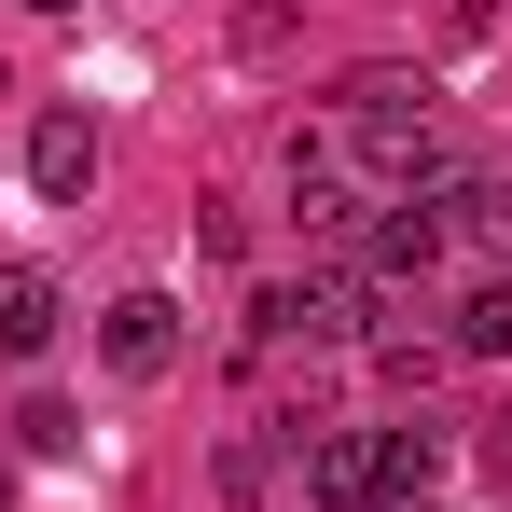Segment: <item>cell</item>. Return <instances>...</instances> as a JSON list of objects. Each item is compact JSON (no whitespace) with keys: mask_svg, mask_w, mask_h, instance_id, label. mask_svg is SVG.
<instances>
[{"mask_svg":"<svg viewBox=\"0 0 512 512\" xmlns=\"http://www.w3.org/2000/svg\"><path fill=\"white\" fill-rule=\"evenodd\" d=\"M42 14H84V0H42Z\"/></svg>","mask_w":512,"mask_h":512,"instance_id":"obj_13","label":"cell"},{"mask_svg":"<svg viewBox=\"0 0 512 512\" xmlns=\"http://www.w3.org/2000/svg\"><path fill=\"white\" fill-rule=\"evenodd\" d=\"M28 194H42V208H84L97 194V125L84 111H42V125H28Z\"/></svg>","mask_w":512,"mask_h":512,"instance_id":"obj_5","label":"cell"},{"mask_svg":"<svg viewBox=\"0 0 512 512\" xmlns=\"http://www.w3.org/2000/svg\"><path fill=\"white\" fill-rule=\"evenodd\" d=\"M291 222H305L319 250H360V222H374V208L346 194V167L319 153V139H291Z\"/></svg>","mask_w":512,"mask_h":512,"instance_id":"obj_6","label":"cell"},{"mask_svg":"<svg viewBox=\"0 0 512 512\" xmlns=\"http://www.w3.org/2000/svg\"><path fill=\"white\" fill-rule=\"evenodd\" d=\"M360 333H374V277L360 263H319V277L250 305V346H360Z\"/></svg>","mask_w":512,"mask_h":512,"instance_id":"obj_2","label":"cell"},{"mask_svg":"<svg viewBox=\"0 0 512 512\" xmlns=\"http://www.w3.org/2000/svg\"><path fill=\"white\" fill-rule=\"evenodd\" d=\"M443 236H485V250L512 263V180H457V194H443Z\"/></svg>","mask_w":512,"mask_h":512,"instance_id":"obj_10","label":"cell"},{"mask_svg":"<svg viewBox=\"0 0 512 512\" xmlns=\"http://www.w3.org/2000/svg\"><path fill=\"white\" fill-rule=\"evenodd\" d=\"M291 457H305V499H319V512H388L374 429H291Z\"/></svg>","mask_w":512,"mask_h":512,"instance_id":"obj_4","label":"cell"},{"mask_svg":"<svg viewBox=\"0 0 512 512\" xmlns=\"http://www.w3.org/2000/svg\"><path fill=\"white\" fill-rule=\"evenodd\" d=\"M429 263H443V208L402 194L388 222H360V277H429Z\"/></svg>","mask_w":512,"mask_h":512,"instance_id":"obj_8","label":"cell"},{"mask_svg":"<svg viewBox=\"0 0 512 512\" xmlns=\"http://www.w3.org/2000/svg\"><path fill=\"white\" fill-rule=\"evenodd\" d=\"M346 125H360V167L388 180V194L443 180V125H429V84H402V70H346Z\"/></svg>","mask_w":512,"mask_h":512,"instance_id":"obj_1","label":"cell"},{"mask_svg":"<svg viewBox=\"0 0 512 512\" xmlns=\"http://www.w3.org/2000/svg\"><path fill=\"white\" fill-rule=\"evenodd\" d=\"M70 443H84L70 402H14V457H70Z\"/></svg>","mask_w":512,"mask_h":512,"instance_id":"obj_12","label":"cell"},{"mask_svg":"<svg viewBox=\"0 0 512 512\" xmlns=\"http://www.w3.org/2000/svg\"><path fill=\"white\" fill-rule=\"evenodd\" d=\"M56 319H70V291H56L42 263H0V360H42Z\"/></svg>","mask_w":512,"mask_h":512,"instance_id":"obj_7","label":"cell"},{"mask_svg":"<svg viewBox=\"0 0 512 512\" xmlns=\"http://www.w3.org/2000/svg\"><path fill=\"white\" fill-rule=\"evenodd\" d=\"M97 360H111L125 388L180 374V305H167V291H111V305H97Z\"/></svg>","mask_w":512,"mask_h":512,"instance_id":"obj_3","label":"cell"},{"mask_svg":"<svg viewBox=\"0 0 512 512\" xmlns=\"http://www.w3.org/2000/svg\"><path fill=\"white\" fill-rule=\"evenodd\" d=\"M443 360H457L443 333H374V374L388 388H443Z\"/></svg>","mask_w":512,"mask_h":512,"instance_id":"obj_11","label":"cell"},{"mask_svg":"<svg viewBox=\"0 0 512 512\" xmlns=\"http://www.w3.org/2000/svg\"><path fill=\"white\" fill-rule=\"evenodd\" d=\"M443 346H457V360H512V277H485V291L443 319Z\"/></svg>","mask_w":512,"mask_h":512,"instance_id":"obj_9","label":"cell"}]
</instances>
